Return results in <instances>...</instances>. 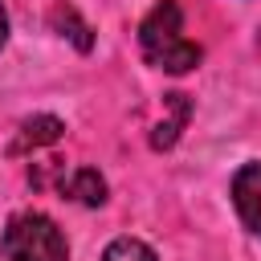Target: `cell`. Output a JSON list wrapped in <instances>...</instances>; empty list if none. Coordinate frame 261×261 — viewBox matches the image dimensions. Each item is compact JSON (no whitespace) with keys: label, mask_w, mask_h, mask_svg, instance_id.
<instances>
[{"label":"cell","mask_w":261,"mask_h":261,"mask_svg":"<svg viewBox=\"0 0 261 261\" xmlns=\"http://www.w3.org/2000/svg\"><path fill=\"white\" fill-rule=\"evenodd\" d=\"M163 106H171V118L155 126V135H151V147H155V151L175 147L179 130H184V126H188V118H192V102H188V94H167V98H163Z\"/></svg>","instance_id":"8992f818"},{"label":"cell","mask_w":261,"mask_h":261,"mask_svg":"<svg viewBox=\"0 0 261 261\" xmlns=\"http://www.w3.org/2000/svg\"><path fill=\"white\" fill-rule=\"evenodd\" d=\"M102 261H159L151 245H143L139 237H114L102 249Z\"/></svg>","instance_id":"ba28073f"},{"label":"cell","mask_w":261,"mask_h":261,"mask_svg":"<svg viewBox=\"0 0 261 261\" xmlns=\"http://www.w3.org/2000/svg\"><path fill=\"white\" fill-rule=\"evenodd\" d=\"M0 261H69V245L45 212H16L0 232Z\"/></svg>","instance_id":"7a4b0ae2"},{"label":"cell","mask_w":261,"mask_h":261,"mask_svg":"<svg viewBox=\"0 0 261 261\" xmlns=\"http://www.w3.org/2000/svg\"><path fill=\"white\" fill-rule=\"evenodd\" d=\"M61 192H69L77 204L86 208H98L106 204V179L94 171V167H73L69 175H61Z\"/></svg>","instance_id":"5b68a950"},{"label":"cell","mask_w":261,"mask_h":261,"mask_svg":"<svg viewBox=\"0 0 261 261\" xmlns=\"http://www.w3.org/2000/svg\"><path fill=\"white\" fill-rule=\"evenodd\" d=\"M49 20H53V29L61 33V37H69L82 53H90L94 49V37H90V24L77 16V8H69V4H57L53 12H49Z\"/></svg>","instance_id":"52a82bcc"},{"label":"cell","mask_w":261,"mask_h":261,"mask_svg":"<svg viewBox=\"0 0 261 261\" xmlns=\"http://www.w3.org/2000/svg\"><path fill=\"white\" fill-rule=\"evenodd\" d=\"M228 192H232V208H237L241 224H245L253 237H261V159L237 167Z\"/></svg>","instance_id":"3957f363"},{"label":"cell","mask_w":261,"mask_h":261,"mask_svg":"<svg viewBox=\"0 0 261 261\" xmlns=\"http://www.w3.org/2000/svg\"><path fill=\"white\" fill-rule=\"evenodd\" d=\"M61 135H65V122H61V118H53V114L24 118V122H20V130H16V139H12V147H8V155H12V159H16V155H29V151H37V147L57 143Z\"/></svg>","instance_id":"277c9868"},{"label":"cell","mask_w":261,"mask_h":261,"mask_svg":"<svg viewBox=\"0 0 261 261\" xmlns=\"http://www.w3.org/2000/svg\"><path fill=\"white\" fill-rule=\"evenodd\" d=\"M8 41V16H4V4H0V45Z\"/></svg>","instance_id":"9c48e42d"},{"label":"cell","mask_w":261,"mask_h":261,"mask_svg":"<svg viewBox=\"0 0 261 261\" xmlns=\"http://www.w3.org/2000/svg\"><path fill=\"white\" fill-rule=\"evenodd\" d=\"M139 49L147 57V65L167 69V73H192L204 57V49L196 41L184 37V12L175 0H159L143 24H139Z\"/></svg>","instance_id":"6da1fadb"}]
</instances>
